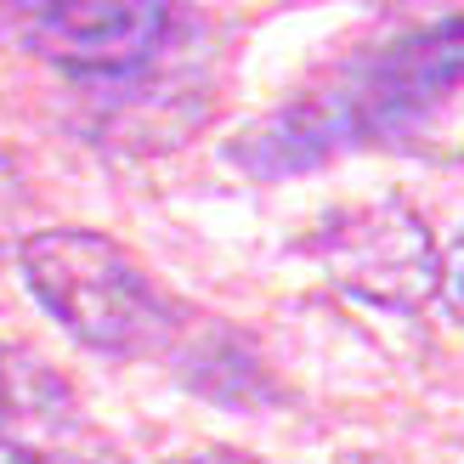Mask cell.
Listing matches in <instances>:
<instances>
[{
	"instance_id": "obj_1",
	"label": "cell",
	"mask_w": 464,
	"mask_h": 464,
	"mask_svg": "<svg viewBox=\"0 0 464 464\" xmlns=\"http://www.w3.org/2000/svg\"><path fill=\"white\" fill-rule=\"evenodd\" d=\"M464 97V12L352 63L345 74L312 85L284 113L249 125L232 142V165L249 176H295L345 148H408Z\"/></svg>"
},
{
	"instance_id": "obj_2",
	"label": "cell",
	"mask_w": 464,
	"mask_h": 464,
	"mask_svg": "<svg viewBox=\"0 0 464 464\" xmlns=\"http://www.w3.org/2000/svg\"><path fill=\"white\" fill-rule=\"evenodd\" d=\"M23 284L68 334L108 357H153L176 334V306L125 244L91 227H52L23 244Z\"/></svg>"
},
{
	"instance_id": "obj_3",
	"label": "cell",
	"mask_w": 464,
	"mask_h": 464,
	"mask_svg": "<svg viewBox=\"0 0 464 464\" xmlns=\"http://www.w3.org/2000/svg\"><path fill=\"white\" fill-rule=\"evenodd\" d=\"M323 272L334 277L345 295L368 300V306L408 312L442 289V255H436L425 221L408 204H362L334 221H323L312 238Z\"/></svg>"
},
{
	"instance_id": "obj_4",
	"label": "cell",
	"mask_w": 464,
	"mask_h": 464,
	"mask_svg": "<svg viewBox=\"0 0 464 464\" xmlns=\"http://www.w3.org/2000/svg\"><path fill=\"white\" fill-rule=\"evenodd\" d=\"M170 29V0H52L34 23V52L80 74H125Z\"/></svg>"
},
{
	"instance_id": "obj_5",
	"label": "cell",
	"mask_w": 464,
	"mask_h": 464,
	"mask_svg": "<svg viewBox=\"0 0 464 464\" xmlns=\"http://www.w3.org/2000/svg\"><path fill=\"white\" fill-rule=\"evenodd\" d=\"M63 420L68 413H52V420H0V464H80L74 453H63L34 436V430L63 425Z\"/></svg>"
},
{
	"instance_id": "obj_6",
	"label": "cell",
	"mask_w": 464,
	"mask_h": 464,
	"mask_svg": "<svg viewBox=\"0 0 464 464\" xmlns=\"http://www.w3.org/2000/svg\"><path fill=\"white\" fill-rule=\"evenodd\" d=\"M436 295H442V306L464 323V232L453 238V249L442 255V289H436Z\"/></svg>"
},
{
	"instance_id": "obj_7",
	"label": "cell",
	"mask_w": 464,
	"mask_h": 464,
	"mask_svg": "<svg viewBox=\"0 0 464 464\" xmlns=\"http://www.w3.org/2000/svg\"><path fill=\"white\" fill-rule=\"evenodd\" d=\"M170 464H255V459H244V453H188V459H170Z\"/></svg>"
}]
</instances>
